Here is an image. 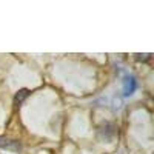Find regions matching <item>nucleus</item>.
<instances>
[{"label":"nucleus","instance_id":"obj_1","mask_svg":"<svg viewBox=\"0 0 154 154\" xmlns=\"http://www.w3.org/2000/svg\"><path fill=\"white\" fill-rule=\"evenodd\" d=\"M136 88H137L136 77L131 75V74H126V75L123 77V96H125V97L133 96L134 91H136Z\"/></svg>","mask_w":154,"mask_h":154},{"label":"nucleus","instance_id":"obj_2","mask_svg":"<svg viewBox=\"0 0 154 154\" xmlns=\"http://www.w3.org/2000/svg\"><path fill=\"white\" fill-rule=\"evenodd\" d=\"M0 148L11 149V151H20L22 149V145L17 142V140H11V139L0 137Z\"/></svg>","mask_w":154,"mask_h":154},{"label":"nucleus","instance_id":"obj_3","mask_svg":"<svg viewBox=\"0 0 154 154\" xmlns=\"http://www.w3.org/2000/svg\"><path fill=\"white\" fill-rule=\"evenodd\" d=\"M28 96H29V91H28L26 88L20 89V91L16 94V97H14V105H16V106H20V105L23 103V100L26 99Z\"/></svg>","mask_w":154,"mask_h":154}]
</instances>
